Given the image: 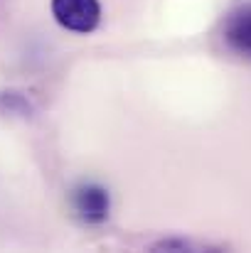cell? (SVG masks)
I'll return each mask as SVG.
<instances>
[{
	"instance_id": "cell-1",
	"label": "cell",
	"mask_w": 251,
	"mask_h": 253,
	"mask_svg": "<svg viewBox=\"0 0 251 253\" xmlns=\"http://www.w3.org/2000/svg\"><path fill=\"white\" fill-rule=\"evenodd\" d=\"M54 20L69 32H94L101 20L99 0H52Z\"/></svg>"
},
{
	"instance_id": "cell-2",
	"label": "cell",
	"mask_w": 251,
	"mask_h": 253,
	"mask_svg": "<svg viewBox=\"0 0 251 253\" xmlns=\"http://www.w3.org/2000/svg\"><path fill=\"white\" fill-rule=\"evenodd\" d=\"M72 204H74V211L79 214V219H84L86 224H101L111 209L108 192L101 184H91V182L79 184L74 189Z\"/></svg>"
},
{
	"instance_id": "cell-3",
	"label": "cell",
	"mask_w": 251,
	"mask_h": 253,
	"mask_svg": "<svg viewBox=\"0 0 251 253\" xmlns=\"http://www.w3.org/2000/svg\"><path fill=\"white\" fill-rule=\"evenodd\" d=\"M224 40L227 44L244 54L251 57V5L247 7H239L237 12H232L224 22Z\"/></svg>"
},
{
	"instance_id": "cell-4",
	"label": "cell",
	"mask_w": 251,
	"mask_h": 253,
	"mask_svg": "<svg viewBox=\"0 0 251 253\" xmlns=\"http://www.w3.org/2000/svg\"><path fill=\"white\" fill-rule=\"evenodd\" d=\"M0 103H5L7 111H20V113H27L30 111V103L20 93H5V96H0Z\"/></svg>"
}]
</instances>
